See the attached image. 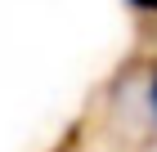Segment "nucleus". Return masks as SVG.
<instances>
[{"label":"nucleus","instance_id":"obj_2","mask_svg":"<svg viewBox=\"0 0 157 152\" xmlns=\"http://www.w3.org/2000/svg\"><path fill=\"white\" fill-rule=\"evenodd\" d=\"M130 9H139V13H157V0H126Z\"/></svg>","mask_w":157,"mask_h":152},{"label":"nucleus","instance_id":"obj_1","mask_svg":"<svg viewBox=\"0 0 157 152\" xmlns=\"http://www.w3.org/2000/svg\"><path fill=\"white\" fill-rule=\"evenodd\" d=\"M148 112H153V121H157V63H153V72H148Z\"/></svg>","mask_w":157,"mask_h":152}]
</instances>
